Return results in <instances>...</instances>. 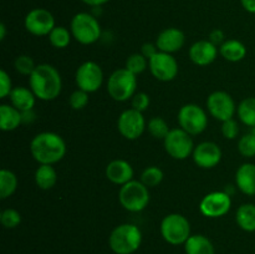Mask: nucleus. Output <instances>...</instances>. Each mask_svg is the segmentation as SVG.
<instances>
[{"label":"nucleus","mask_w":255,"mask_h":254,"mask_svg":"<svg viewBox=\"0 0 255 254\" xmlns=\"http://www.w3.org/2000/svg\"><path fill=\"white\" fill-rule=\"evenodd\" d=\"M29 84L35 96L42 101H52L62 90L61 75L50 64L36 65L34 72L29 76Z\"/></svg>","instance_id":"1"},{"label":"nucleus","mask_w":255,"mask_h":254,"mask_svg":"<svg viewBox=\"0 0 255 254\" xmlns=\"http://www.w3.org/2000/svg\"><path fill=\"white\" fill-rule=\"evenodd\" d=\"M30 152L40 164H54L61 161L66 154V143L55 132H41L31 139Z\"/></svg>","instance_id":"2"},{"label":"nucleus","mask_w":255,"mask_h":254,"mask_svg":"<svg viewBox=\"0 0 255 254\" xmlns=\"http://www.w3.org/2000/svg\"><path fill=\"white\" fill-rule=\"evenodd\" d=\"M142 233L134 224L124 223L111 232L110 248L116 254H132L141 247Z\"/></svg>","instance_id":"3"},{"label":"nucleus","mask_w":255,"mask_h":254,"mask_svg":"<svg viewBox=\"0 0 255 254\" xmlns=\"http://www.w3.org/2000/svg\"><path fill=\"white\" fill-rule=\"evenodd\" d=\"M137 76L124 67L114 71L107 81V92L119 102L128 101L136 94Z\"/></svg>","instance_id":"4"},{"label":"nucleus","mask_w":255,"mask_h":254,"mask_svg":"<svg viewBox=\"0 0 255 254\" xmlns=\"http://www.w3.org/2000/svg\"><path fill=\"white\" fill-rule=\"evenodd\" d=\"M148 187L144 186L141 181H129L128 183L121 186L119 192V201L126 211L142 212L149 203Z\"/></svg>","instance_id":"5"},{"label":"nucleus","mask_w":255,"mask_h":254,"mask_svg":"<svg viewBox=\"0 0 255 254\" xmlns=\"http://www.w3.org/2000/svg\"><path fill=\"white\" fill-rule=\"evenodd\" d=\"M71 34L82 45L95 44L101 37V26L94 15L89 12H77L71 20Z\"/></svg>","instance_id":"6"},{"label":"nucleus","mask_w":255,"mask_h":254,"mask_svg":"<svg viewBox=\"0 0 255 254\" xmlns=\"http://www.w3.org/2000/svg\"><path fill=\"white\" fill-rule=\"evenodd\" d=\"M161 234L167 243L172 246L184 244L191 237V223L179 213H171L161 222Z\"/></svg>","instance_id":"7"},{"label":"nucleus","mask_w":255,"mask_h":254,"mask_svg":"<svg viewBox=\"0 0 255 254\" xmlns=\"http://www.w3.org/2000/svg\"><path fill=\"white\" fill-rule=\"evenodd\" d=\"M178 124L182 129L191 136L201 134L208 126V116L201 106L196 104H187L178 112Z\"/></svg>","instance_id":"8"},{"label":"nucleus","mask_w":255,"mask_h":254,"mask_svg":"<svg viewBox=\"0 0 255 254\" xmlns=\"http://www.w3.org/2000/svg\"><path fill=\"white\" fill-rule=\"evenodd\" d=\"M164 149L174 159H186L193 153L194 143L192 136L184 129L173 128L163 139Z\"/></svg>","instance_id":"9"},{"label":"nucleus","mask_w":255,"mask_h":254,"mask_svg":"<svg viewBox=\"0 0 255 254\" xmlns=\"http://www.w3.org/2000/svg\"><path fill=\"white\" fill-rule=\"evenodd\" d=\"M75 81L80 90H84L89 94L96 92L104 82V71L95 61H86L76 70Z\"/></svg>","instance_id":"10"},{"label":"nucleus","mask_w":255,"mask_h":254,"mask_svg":"<svg viewBox=\"0 0 255 254\" xmlns=\"http://www.w3.org/2000/svg\"><path fill=\"white\" fill-rule=\"evenodd\" d=\"M147 127L143 114L134 109L125 110L119 117L117 128L126 139L133 141L139 138Z\"/></svg>","instance_id":"11"},{"label":"nucleus","mask_w":255,"mask_h":254,"mask_svg":"<svg viewBox=\"0 0 255 254\" xmlns=\"http://www.w3.org/2000/svg\"><path fill=\"white\" fill-rule=\"evenodd\" d=\"M207 109L209 114L218 121L233 119L237 109L233 97L226 91H214L207 99Z\"/></svg>","instance_id":"12"},{"label":"nucleus","mask_w":255,"mask_h":254,"mask_svg":"<svg viewBox=\"0 0 255 254\" xmlns=\"http://www.w3.org/2000/svg\"><path fill=\"white\" fill-rule=\"evenodd\" d=\"M232 198L228 193L222 191L211 192L202 198L199 211L208 218H219L231 211Z\"/></svg>","instance_id":"13"},{"label":"nucleus","mask_w":255,"mask_h":254,"mask_svg":"<svg viewBox=\"0 0 255 254\" xmlns=\"http://www.w3.org/2000/svg\"><path fill=\"white\" fill-rule=\"evenodd\" d=\"M148 66L151 74L159 81H172L178 75V62L172 56V54L167 52H157L148 60Z\"/></svg>","instance_id":"14"},{"label":"nucleus","mask_w":255,"mask_h":254,"mask_svg":"<svg viewBox=\"0 0 255 254\" xmlns=\"http://www.w3.org/2000/svg\"><path fill=\"white\" fill-rule=\"evenodd\" d=\"M25 29L35 36H49L55 27V17L49 10L36 7L30 10L25 16Z\"/></svg>","instance_id":"15"},{"label":"nucleus","mask_w":255,"mask_h":254,"mask_svg":"<svg viewBox=\"0 0 255 254\" xmlns=\"http://www.w3.org/2000/svg\"><path fill=\"white\" fill-rule=\"evenodd\" d=\"M193 161L198 167L209 169L219 164L222 159V149L217 143L211 141L202 142L194 147Z\"/></svg>","instance_id":"16"},{"label":"nucleus","mask_w":255,"mask_h":254,"mask_svg":"<svg viewBox=\"0 0 255 254\" xmlns=\"http://www.w3.org/2000/svg\"><path fill=\"white\" fill-rule=\"evenodd\" d=\"M186 42V36L183 31L177 27H167L159 32L156 39V45L159 51L173 54L179 51Z\"/></svg>","instance_id":"17"},{"label":"nucleus","mask_w":255,"mask_h":254,"mask_svg":"<svg viewBox=\"0 0 255 254\" xmlns=\"http://www.w3.org/2000/svg\"><path fill=\"white\" fill-rule=\"evenodd\" d=\"M218 56V47L209 40H199L189 47V59L198 66L211 65Z\"/></svg>","instance_id":"18"},{"label":"nucleus","mask_w":255,"mask_h":254,"mask_svg":"<svg viewBox=\"0 0 255 254\" xmlns=\"http://www.w3.org/2000/svg\"><path fill=\"white\" fill-rule=\"evenodd\" d=\"M106 177L110 182L119 186L128 183L133 179V167L125 159H114L106 167Z\"/></svg>","instance_id":"19"},{"label":"nucleus","mask_w":255,"mask_h":254,"mask_svg":"<svg viewBox=\"0 0 255 254\" xmlns=\"http://www.w3.org/2000/svg\"><path fill=\"white\" fill-rule=\"evenodd\" d=\"M236 183L239 191L247 196H255V164L243 163L236 173Z\"/></svg>","instance_id":"20"},{"label":"nucleus","mask_w":255,"mask_h":254,"mask_svg":"<svg viewBox=\"0 0 255 254\" xmlns=\"http://www.w3.org/2000/svg\"><path fill=\"white\" fill-rule=\"evenodd\" d=\"M9 99L15 109H17L21 112H27L32 111V109H34L36 96H35L34 92L31 91V89L17 86L14 87L12 91L10 92Z\"/></svg>","instance_id":"21"},{"label":"nucleus","mask_w":255,"mask_h":254,"mask_svg":"<svg viewBox=\"0 0 255 254\" xmlns=\"http://www.w3.org/2000/svg\"><path fill=\"white\" fill-rule=\"evenodd\" d=\"M22 112L15 109L12 105H1L0 106V128L5 132L16 129L22 122Z\"/></svg>","instance_id":"22"},{"label":"nucleus","mask_w":255,"mask_h":254,"mask_svg":"<svg viewBox=\"0 0 255 254\" xmlns=\"http://www.w3.org/2000/svg\"><path fill=\"white\" fill-rule=\"evenodd\" d=\"M219 54L224 60L231 62H238L246 57L247 47L242 41L231 39L224 41L219 47Z\"/></svg>","instance_id":"23"},{"label":"nucleus","mask_w":255,"mask_h":254,"mask_svg":"<svg viewBox=\"0 0 255 254\" xmlns=\"http://www.w3.org/2000/svg\"><path fill=\"white\" fill-rule=\"evenodd\" d=\"M184 249L187 254H216L213 243L202 234L189 237L184 243Z\"/></svg>","instance_id":"24"},{"label":"nucleus","mask_w":255,"mask_h":254,"mask_svg":"<svg viewBox=\"0 0 255 254\" xmlns=\"http://www.w3.org/2000/svg\"><path fill=\"white\" fill-rule=\"evenodd\" d=\"M57 182V173L52 164H40L35 171V183L40 189H51Z\"/></svg>","instance_id":"25"},{"label":"nucleus","mask_w":255,"mask_h":254,"mask_svg":"<svg viewBox=\"0 0 255 254\" xmlns=\"http://www.w3.org/2000/svg\"><path fill=\"white\" fill-rule=\"evenodd\" d=\"M238 226L246 232H255V204H242L236 213Z\"/></svg>","instance_id":"26"},{"label":"nucleus","mask_w":255,"mask_h":254,"mask_svg":"<svg viewBox=\"0 0 255 254\" xmlns=\"http://www.w3.org/2000/svg\"><path fill=\"white\" fill-rule=\"evenodd\" d=\"M17 188V177L10 169L0 171V198L5 199L12 196Z\"/></svg>","instance_id":"27"},{"label":"nucleus","mask_w":255,"mask_h":254,"mask_svg":"<svg viewBox=\"0 0 255 254\" xmlns=\"http://www.w3.org/2000/svg\"><path fill=\"white\" fill-rule=\"evenodd\" d=\"M239 120L244 125L255 128V97H247L239 104L238 109Z\"/></svg>","instance_id":"28"},{"label":"nucleus","mask_w":255,"mask_h":254,"mask_svg":"<svg viewBox=\"0 0 255 254\" xmlns=\"http://www.w3.org/2000/svg\"><path fill=\"white\" fill-rule=\"evenodd\" d=\"M71 37V30L66 29L65 26H55L49 34L50 42L56 49H65V47L69 46Z\"/></svg>","instance_id":"29"},{"label":"nucleus","mask_w":255,"mask_h":254,"mask_svg":"<svg viewBox=\"0 0 255 254\" xmlns=\"http://www.w3.org/2000/svg\"><path fill=\"white\" fill-rule=\"evenodd\" d=\"M147 129L157 139H164L167 134H168V132L171 131L166 120L159 116L152 117L149 120V122L147 124Z\"/></svg>","instance_id":"30"},{"label":"nucleus","mask_w":255,"mask_h":254,"mask_svg":"<svg viewBox=\"0 0 255 254\" xmlns=\"http://www.w3.org/2000/svg\"><path fill=\"white\" fill-rule=\"evenodd\" d=\"M163 171L157 166L147 167L141 174V182L148 188L157 187L163 181Z\"/></svg>","instance_id":"31"},{"label":"nucleus","mask_w":255,"mask_h":254,"mask_svg":"<svg viewBox=\"0 0 255 254\" xmlns=\"http://www.w3.org/2000/svg\"><path fill=\"white\" fill-rule=\"evenodd\" d=\"M147 66H148V59H146L139 52H136V54H132L127 57L125 67L137 76L138 74H142L147 69Z\"/></svg>","instance_id":"32"},{"label":"nucleus","mask_w":255,"mask_h":254,"mask_svg":"<svg viewBox=\"0 0 255 254\" xmlns=\"http://www.w3.org/2000/svg\"><path fill=\"white\" fill-rule=\"evenodd\" d=\"M0 222L7 229L16 228L21 223V214L14 208H7L0 213Z\"/></svg>","instance_id":"33"},{"label":"nucleus","mask_w":255,"mask_h":254,"mask_svg":"<svg viewBox=\"0 0 255 254\" xmlns=\"http://www.w3.org/2000/svg\"><path fill=\"white\" fill-rule=\"evenodd\" d=\"M238 151L244 157H254L255 156V133L251 132L247 133L239 139Z\"/></svg>","instance_id":"34"},{"label":"nucleus","mask_w":255,"mask_h":254,"mask_svg":"<svg viewBox=\"0 0 255 254\" xmlns=\"http://www.w3.org/2000/svg\"><path fill=\"white\" fill-rule=\"evenodd\" d=\"M14 66L15 70H16L19 74L30 76V75L34 72L36 65H35L34 60L30 56H27V55H20V56H17L16 59H15Z\"/></svg>","instance_id":"35"},{"label":"nucleus","mask_w":255,"mask_h":254,"mask_svg":"<svg viewBox=\"0 0 255 254\" xmlns=\"http://www.w3.org/2000/svg\"><path fill=\"white\" fill-rule=\"evenodd\" d=\"M89 92L84 91V90L77 89L76 91H74L70 96V106L74 110H82L87 106L89 104Z\"/></svg>","instance_id":"36"},{"label":"nucleus","mask_w":255,"mask_h":254,"mask_svg":"<svg viewBox=\"0 0 255 254\" xmlns=\"http://www.w3.org/2000/svg\"><path fill=\"white\" fill-rule=\"evenodd\" d=\"M131 109L137 110L139 112L146 111L147 107L149 106V96L146 92H137L131 99Z\"/></svg>","instance_id":"37"},{"label":"nucleus","mask_w":255,"mask_h":254,"mask_svg":"<svg viewBox=\"0 0 255 254\" xmlns=\"http://www.w3.org/2000/svg\"><path fill=\"white\" fill-rule=\"evenodd\" d=\"M222 133L226 138L228 139H234L239 133V126L238 122L234 119L227 120L222 124Z\"/></svg>","instance_id":"38"},{"label":"nucleus","mask_w":255,"mask_h":254,"mask_svg":"<svg viewBox=\"0 0 255 254\" xmlns=\"http://www.w3.org/2000/svg\"><path fill=\"white\" fill-rule=\"evenodd\" d=\"M12 89L14 87L11 85V79L5 70H1L0 71V99H5L9 96Z\"/></svg>","instance_id":"39"},{"label":"nucleus","mask_w":255,"mask_h":254,"mask_svg":"<svg viewBox=\"0 0 255 254\" xmlns=\"http://www.w3.org/2000/svg\"><path fill=\"white\" fill-rule=\"evenodd\" d=\"M158 47H157L156 42L154 44H152V42H146V44L142 45V49H141V54L143 55L146 59H151L152 56H154V55L158 52Z\"/></svg>","instance_id":"40"},{"label":"nucleus","mask_w":255,"mask_h":254,"mask_svg":"<svg viewBox=\"0 0 255 254\" xmlns=\"http://www.w3.org/2000/svg\"><path fill=\"white\" fill-rule=\"evenodd\" d=\"M209 41L213 42L216 46H218V45H222L224 42V32L222 31V30H219V29L213 30V31L209 34Z\"/></svg>","instance_id":"41"},{"label":"nucleus","mask_w":255,"mask_h":254,"mask_svg":"<svg viewBox=\"0 0 255 254\" xmlns=\"http://www.w3.org/2000/svg\"><path fill=\"white\" fill-rule=\"evenodd\" d=\"M242 6L251 14H255V0H241Z\"/></svg>","instance_id":"42"},{"label":"nucleus","mask_w":255,"mask_h":254,"mask_svg":"<svg viewBox=\"0 0 255 254\" xmlns=\"http://www.w3.org/2000/svg\"><path fill=\"white\" fill-rule=\"evenodd\" d=\"M86 5H90V6H101V5L106 4L110 0H82Z\"/></svg>","instance_id":"43"},{"label":"nucleus","mask_w":255,"mask_h":254,"mask_svg":"<svg viewBox=\"0 0 255 254\" xmlns=\"http://www.w3.org/2000/svg\"><path fill=\"white\" fill-rule=\"evenodd\" d=\"M5 35H6V27H5L4 22H1L0 24V40H4Z\"/></svg>","instance_id":"44"}]
</instances>
